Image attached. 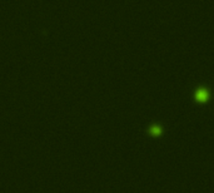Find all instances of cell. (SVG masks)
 <instances>
[{
  "mask_svg": "<svg viewBox=\"0 0 214 193\" xmlns=\"http://www.w3.org/2000/svg\"><path fill=\"white\" fill-rule=\"evenodd\" d=\"M209 99V92L205 88H200L195 92V101L199 103H205Z\"/></svg>",
  "mask_w": 214,
  "mask_h": 193,
  "instance_id": "6da1fadb",
  "label": "cell"
},
{
  "mask_svg": "<svg viewBox=\"0 0 214 193\" xmlns=\"http://www.w3.org/2000/svg\"><path fill=\"white\" fill-rule=\"evenodd\" d=\"M150 133H152L153 135H159V134L162 133V128H159L158 126H154V127H152Z\"/></svg>",
  "mask_w": 214,
  "mask_h": 193,
  "instance_id": "7a4b0ae2",
  "label": "cell"
}]
</instances>
